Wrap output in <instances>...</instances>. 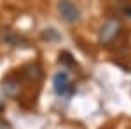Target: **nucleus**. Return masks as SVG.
Wrapping results in <instances>:
<instances>
[{"label":"nucleus","mask_w":131,"mask_h":129,"mask_svg":"<svg viewBox=\"0 0 131 129\" xmlns=\"http://www.w3.org/2000/svg\"><path fill=\"white\" fill-rule=\"evenodd\" d=\"M122 30V25L117 18H108L101 23L100 30H98V44L100 45H110L114 40L119 37Z\"/></svg>","instance_id":"f257e3e1"},{"label":"nucleus","mask_w":131,"mask_h":129,"mask_svg":"<svg viewBox=\"0 0 131 129\" xmlns=\"http://www.w3.org/2000/svg\"><path fill=\"white\" fill-rule=\"evenodd\" d=\"M52 89L61 98H72L75 94V86L72 84L68 72L60 70V72L54 73V77H52Z\"/></svg>","instance_id":"f03ea898"},{"label":"nucleus","mask_w":131,"mask_h":129,"mask_svg":"<svg viewBox=\"0 0 131 129\" xmlns=\"http://www.w3.org/2000/svg\"><path fill=\"white\" fill-rule=\"evenodd\" d=\"M56 7H58L61 19H65L67 23H77L81 19V9L72 0H58Z\"/></svg>","instance_id":"7ed1b4c3"},{"label":"nucleus","mask_w":131,"mask_h":129,"mask_svg":"<svg viewBox=\"0 0 131 129\" xmlns=\"http://www.w3.org/2000/svg\"><path fill=\"white\" fill-rule=\"evenodd\" d=\"M2 89H4V94L7 98H18L21 92V84H19V79L16 75H9L5 77L4 82H2Z\"/></svg>","instance_id":"20e7f679"},{"label":"nucleus","mask_w":131,"mask_h":129,"mask_svg":"<svg viewBox=\"0 0 131 129\" xmlns=\"http://www.w3.org/2000/svg\"><path fill=\"white\" fill-rule=\"evenodd\" d=\"M21 73H23L28 80H31V82H37V80H40V77H42L40 66L35 65V63H28V65H25L23 70H21Z\"/></svg>","instance_id":"39448f33"},{"label":"nucleus","mask_w":131,"mask_h":129,"mask_svg":"<svg viewBox=\"0 0 131 129\" xmlns=\"http://www.w3.org/2000/svg\"><path fill=\"white\" fill-rule=\"evenodd\" d=\"M42 40H46V42H58L61 40V33L56 28H46V30L40 33Z\"/></svg>","instance_id":"423d86ee"},{"label":"nucleus","mask_w":131,"mask_h":129,"mask_svg":"<svg viewBox=\"0 0 131 129\" xmlns=\"http://www.w3.org/2000/svg\"><path fill=\"white\" fill-rule=\"evenodd\" d=\"M4 40H5L7 44H10V45H26V44H23L25 39L18 37L14 31H7V33H4Z\"/></svg>","instance_id":"0eeeda50"},{"label":"nucleus","mask_w":131,"mask_h":129,"mask_svg":"<svg viewBox=\"0 0 131 129\" xmlns=\"http://www.w3.org/2000/svg\"><path fill=\"white\" fill-rule=\"evenodd\" d=\"M60 63H63V65H70V66H75V65H77L75 60L70 56V52H60Z\"/></svg>","instance_id":"6e6552de"},{"label":"nucleus","mask_w":131,"mask_h":129,"mask_svg":"<svg viewBox=\"0 0 131 129\" xmlns=\"http://www.w3.org/2000/svg\"><path fill=\"white\" fill-rule=\"evenodd\" d=\"M0 129H12L9 120H5L4 117H0Z\"/></svg>","instance_id":"1a4fd4ad"},{"label":"nucleus","mask_w":131,"mask_h":129,"mask_svg":"<svg viewBox=\"0 0 131 129\" xmlns=\"http://www.w3.org/2000/svg\"><path fill=\"white\" fill-rule=\"evenodd\" d=\"M124 12H126L128 16H131V7H126V9H124Z\"/></svg>","instance_id":"9d476101"}]
</instances>
